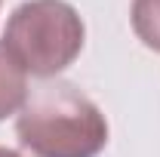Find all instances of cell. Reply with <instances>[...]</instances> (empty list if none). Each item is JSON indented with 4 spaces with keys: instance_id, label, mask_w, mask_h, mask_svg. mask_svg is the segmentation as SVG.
Wrapping results in <instances>:
<instances>
[{
    "instance_id": "5",
    "label": "cell",
    "mask_w": 160,
    "mask_h": 157,
    "mask_svg": "<svg viewBox=\"0 0 160 157\" xmlns=\"http://www.w3.org/2000/svg\"><path fill=\"white\" fill-rule=\"evenodd\" d=\"M0 157H22V154L12 151V148H3V145H0Z\"/></svg>"
},
{
    "instance_id": "4",
    "label": "cell",
    "mask_w": 160,
    "mask_h": 157,
    "mask_svg": "<svg viewBox=\"0 0 160 157\" xmlns=\"http://www.w3.org/2000/svg\"><path fill=\"white\" fill-rule=\"evenodd\" d=\"M129 22H132L136 37L148 49L160 53V0H132Z\"/></svg>"
},
{
    "instance_id": "3",
    "label": "cell",
    "mask_w": 160,
    "mask_h": 157,
    "mask_svg": "<svg viewBox=\"0 0 160 157\" xmlns=\"http://www.w3.org/2000/svg\"><path fill=\"white\" fill-rule=\"evenodd\" d=\"M31 96L28 89V71L19 65V59L6 49L0 37V123L12 114H19Z\"/></svg>"
},
{
    "instance_id": "6",
    "label": "cell",
    "mask_w": 160,
    "mask_h": 157,
    "mask_svg": "<svg viewBox=\"0 0 160 157\" xmlns=\"http://www.w3.org/2000/svg\"><path fill=\"white\" fill-rule=\"evenodd\" d=\"M0 3H3V0H0Z\"/></svg>"
},
{
    "instance_id": "2",
    "label": "cell",
    "mask_w": 160,
    "mask_h": 157,
    "mask_svg": "<svg viewBox=\"0 0 160 157\" xmlns=\"http://www.w3.org/2000/svg\"><path fill=\"white\" fill-rule=\"evenodd\" d=\"M86 25L68 0H25L3 28L6 49L31 77H59L83 53Z\"/></svg>"
},
{
    "instance_id": "1",
    "label": "cell",
    "mask_w": 160,
    "mask_h": 157,
    "mask_svg": "<svg viewBox=\"0 0 160 157\" xmlns=\"http://www.w3.org/2000/svg\"><path fill=\"white\" fill-rule=\"evenodd\" d=\"M16 136L34 157H99L108 145V120L71 83L34 89L16 114Z\"/></svg>"
}]
</instances>
